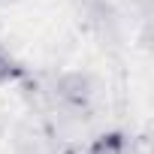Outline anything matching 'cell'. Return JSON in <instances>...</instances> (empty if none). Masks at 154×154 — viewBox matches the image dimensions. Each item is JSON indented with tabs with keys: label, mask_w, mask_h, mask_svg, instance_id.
<instances>
[{
	"label": "cell",
	"mask_w": 154,
	"mask_h": 154,
	"mask_svg": "<svg viewBox=\"0 0 154 154\" xmlns=\"http://www.w3.org/2000/svg\"><path fill=\"white\" fill-rule=\"evenodd\" d=\"M18 75H21V66L3 51V48H0V85H3V82H12V79H18Z\"/></svg>",
	"instance_id": "obj_3"
},
{
	"label": "cell",
	"mask_w": 154,
	"mask_h": 154,
	"mask_svg": "<svg viewBox=\"0 0 154 154\" xmlns=\"http://www.w3.org/2000/svg\"><path fill=\"white\" fill-rule=\"evenodd\" d=\"M91 154H124V136L121 133H103L91 145Z\"/></svg>",
	"instance_id": "obj_2"
},
{
	"label": "cell",
	"mask_w": 154,
	"mask_h": 154,
	"mask_svg": "<svg viewBox=\"0 0 154 154\" xmlns=\"http://www.w3.org/2000/svg\"><path fill=\"white\" fill-rule=\"evenodd\" d=\"M60 97L69 100V103H85V100L91 97V82L85 79L82 72L63 75V79H60Z\"/></svg>",
	"instance_id": "obj_1"
}]
</instances>
